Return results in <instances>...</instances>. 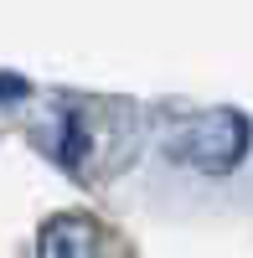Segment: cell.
<instances>
[{
	"label": "cell",
	"mask_w": 253,
	"mask_h": 258,
	"mask_svg": "<svg viewBox=\"0 0 253 258\" xmlns=\"http://www.w3.org/2000/svg\"><path fill=\"white\" fill-rule=\"evenodd\" d=\"M36 258H98V227L83 212H62L41 227Z\"/></svg>",
	"instance_id": "cell-1"
},
{
	"label": "cell",
	"mask_w": 253,
	"mask_h": 258,
	"mask_svg": "<svg viewBox=\"0 0 253 258\" xmlns=\"http://www.w3.org/2000/svg\"><path fill=\"white\" fill-rule=\"evenodd\" d=\"M21 93H26V83H21V78H0V98H21Z\"/></svg>",
	"instance_id": "cell-2"
}]
</instances>
